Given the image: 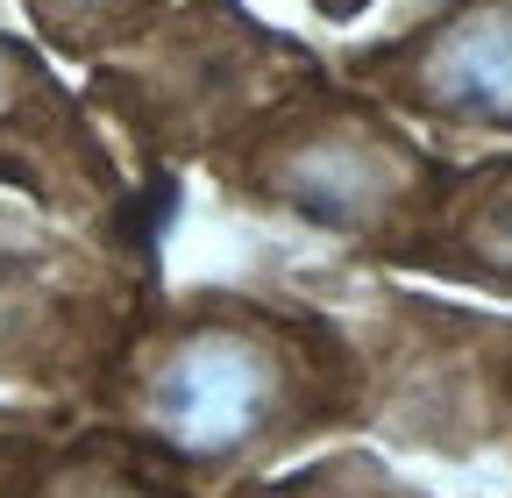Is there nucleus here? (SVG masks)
Wrapping results in <instances>:
<instances>
[{"label":"nucleus","instance_id":"f257e3e1","mask_svg":"<svg viewBox=\"0 0 512 498\" xmlns=\"http://www.w3.org/2000/svg\"><path fill=\"white\" fill-rule=\"evenodd\" d=\"M370 399V356L342 314L242 285H150L79 413L121 427L178 484L228 491L306 456L320 434L370 427Z\"/></svg>","mask_w":512,"mask_h":498},{"label":"nucleus","instance_id":"f03ea898","mask_svg":"<svg viewBox=\"0 0 512 498\" xmlns=\"http://www.w3.org/2000/svg\"><path fill=\"white\" fill-rule=\"evenodd\" d=\"M200 164L228 200L285 214L384 271H420L448 178L441 150H420L399 114H384L363 86H328V72L249 114Z\"/></svg>","mask_w":512,"mask_h":498},{"label":"nucleus","instance_id":"7ed1b4c3","mask_svg":"<svg viewBox=\"0 0 512 498\" xmlns=\"http://www.w3.org/2000/svg\"><path fill=\"white\" fill-rule=\"evenodd\" d=\"M313 72L320 57L306 43L249 22L235 0H178L136 43L93 65V107H107L143 150L200 164Z\"/></svg>","mask_w":512,"mask_h":498},{"label":"nucleus","instance_id":"20e7f679","mask_svg":"<svg viewBox=\"0 0 512 498\" xmlns=\"http://www.w3.org/2000/svg\"><path fill=\"white\" fill-rule=\"evenodd\" d=\"M150 271L136 257L50 228V214L0 207V378L79 399L121 349Z\"/></svg>","mask_w":512,"mask_h":498},{"label":"nucleus","instance_id":"39448f33","mask_svg":"<svg viewBox=\"0 0 512 498\" xmlns=\"http://www.w3.org/2000/svg\"><path fill=\"white\" fill-rule=\"evenodd\" d=\"M342 72L427 143H512V0H427Z\"/></svg>","mask_w":512,"mask_h":498},{"label":"nucleus","instance_id":"423d86ee","mask_svg":"<svg viewBox=\"0 0 512 498\" xmlns=\"http://www.w3.org/2000/svg\"><path fill=\"white\" fill-rule=\"evenodd\" d=\"M0 185L50 221L114 235L128 221V171L93 129V107L50 72V57L0 22Z\"/></svg>","mask_w":512,"mask_h":498},{"label":"nucleus","instance_id":"0eeeda50","mask_svg":"<svg viewBox=\"0 0 512 498\" xmlns=\"http://www.w3.org/2000/svg\"><path fill=\"white\" fill-rule=\"evenodd\" d=\"M0 498H200L93 413H0Z\"/></svg>","mask_w":512,"mask_h":498},{"label":"nucleus","instance_id":"6e6552de","mask_svg":"<svg viewBox=\"0 0 512 498\" xmlns=\"http://www.w3.org/2000/svg\"><path fill=\"white\" fill-rule=\"evenodd\" d=\"M420 278L512 299V150L477 157V164L448 157L441 207H434V228L420 249Z\"/></svg>","mask_w":512,"mask_h":498},{"label":"nucleus","instance_id":"1a4fd4ad","mask_svg":"<svg viewBox=\"0 0 512 498\" xmlns=\"http://www.w3.org/2000/svg\"><path fill=\"white\" fill-rule=\"evenodd\" d=\"M164 8H178V0H22V22L43 50L100 65L121 43H136Z\"/></svg>","mask_w":512,"mask_h":498},{"label":"nucleus","instance_id":"9d476101","mask_svg":"<svg viewBox=\"0 0 512 498\" xmlns=\"http://www.w3.org/2000/svg\"><path fill=\"white\" fill-rule=\"evenodd\" d=\"M221 498H427L420 484H406L384 456L370 449H328L285 477H249V484H228Z\"/></svg>","mask_w":512,"mask_h":498},{"label":"nucleus","instance_id":"9b49d317","mask_svg":"<svg viewBox=\"0 0 512 498\" xmlns=\"http://www.w3.org/2000/svg\"><path fill=\"white\" fill-rule=\"evenodd\" d=\"M477 427L512 434V321H484V356H477Z\"/></svg>","mask_w":512,"mask_h":498},{"label":"nucleus","instance_id":"f8f14e48","mask_svg":"<svg viewBox=\"0 0 512 498\" xmlns=\"http://www.w3.org/2000/svg\"><path fill=\"white\" fill-rule=\"evenodd\" d=\"M306 8H313L320 22H356V15L370 8V0H306Z\"/></svg>","mask_w":512,"mask_h":498}]
</instances>
